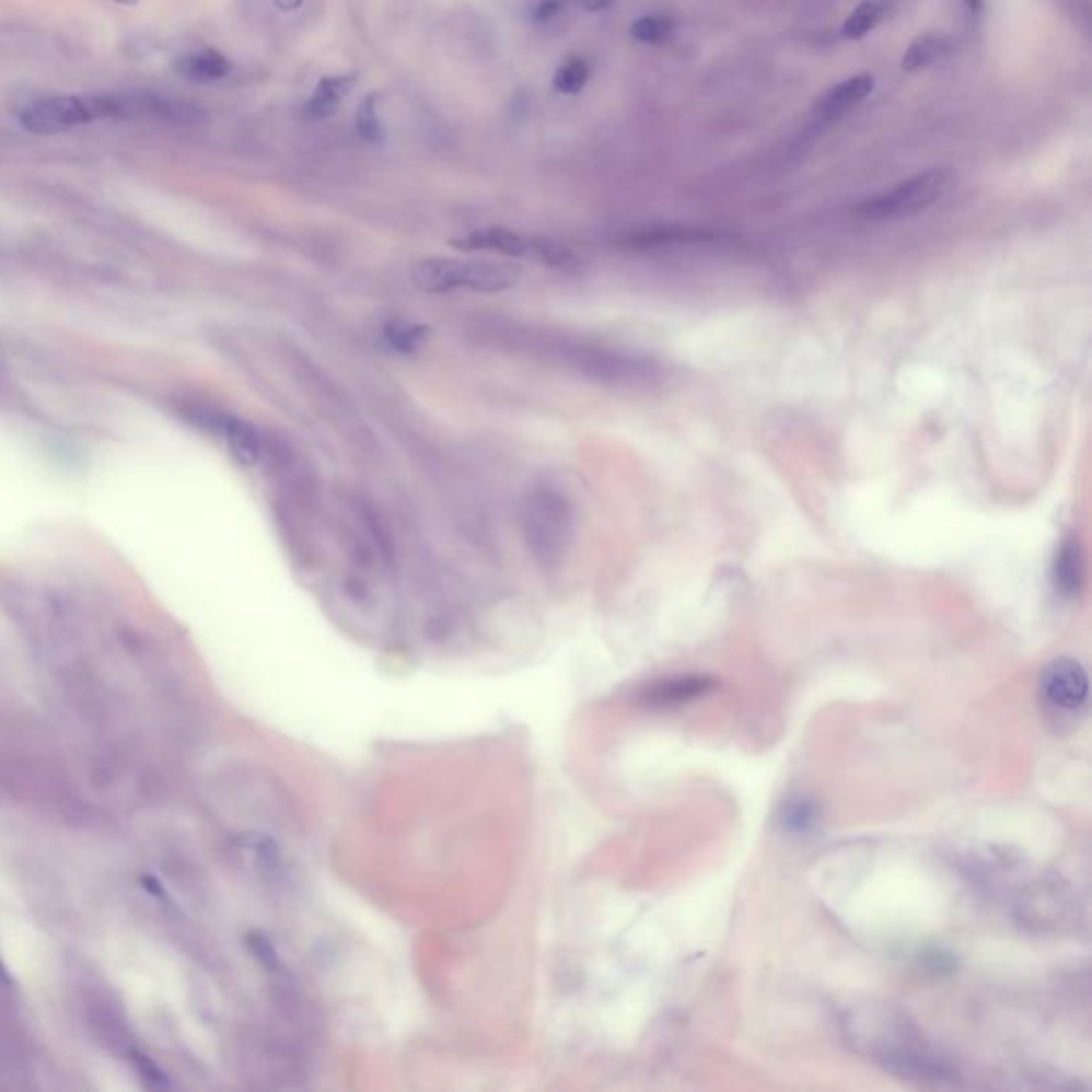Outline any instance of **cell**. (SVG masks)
I'll return each mask as SVG.
<instances>
[{
    "label": "cell",
    "instance_id": "obj_5",
    "mask_svg": "<svg viewBox=\"0 0 1092 1092\" xmlns=\"http://www.w3.org/2000/svg\"><path fill=\"white\" fill-rule=\"evenodd\" d=\"M455 246L469 253L485 251L514 258H536L548 267H559V269H572L577 265V256L566 246L545 237H527L508 229H480L462 240H455Z\"/></svg>",
    "mask_w": 1092,
    "mask_h": 1092
},
{
    "label": "cell",
    "instance_id": "obj_14",
    "mask_svg": "<svg viewBox=\"0 0 1092 1092\" xmlns=\"http://www.w3.org/2000/svg\"><path fill=\"white\" fill-rule=\"evenodd\" d=\"M357 82V75H337V78H325L312 94V98L305 105V114L312 120H325L334 116L339 109V101L350 92L352 84Z\"/></svg>",
    "mask_w": 1092,
    "mask_h": 1092
},
{
    "label": "cell",
    "instance_id": "obj_16",
    "mask_svg": "<svg viewBox=\"0 0 1092 1092\" xmlns=\"http://www.w3.org/2000/svg\"><path fill=\"white\" fill-rule=\"evenodd\" d=\"M673 18L669 15H642L630 26L631 39L647 43V45H658V43L669 42L674 35Z\"/></svg>",
    "mask_w": 1092,
    "mask_h": 1092
},
{
    "label": "cell",
    "instance_id": "obj_26",
    "mask_svg": "<svg viewBox=\"0 0 1092 1092\" xmlns=\"http://www.w3.org/2000/svg\"><path fill=\"white\" fill-rule=\"evenodd\" d=\"M116 2H120V4H137V0H116Z\"/></svg>",
    "mask_w": 1092,
    "mask_h": 1092
},
{
    "label": "cell",
    "instance_id": "obj_4",
    "mask_svg": "<svg viewBox=\"0 0 1092 1092\" xmlns=\"http://www.w3.org/2000/svg\"><path fill=\"white\" fill-rule=\"evenodd\" d=\"M107 120L103 96H45L26 105L20 114V125L33 135H58L71 128Z\"/></svg>",
    "mask_w": 1092,
    "mask_h": 1092
},
{
    "label": "cell",
    "instance_id": "obj_18",
    "mask_svg": "<svg viewBox=\"0 0 1092 1092\" xmlns=\"http://www.w3.org/2000/svg\"><path fill=\"white\" fill-rule=\"evenodd\" d=\"M591 78V67L585 58H572L566 65H561L553 78L555 90L564 94H579Z\"/></svg>",
    "mask_w": 1092,
    "mask_h": 1092
},
{
    "label": "cell",
    "instance_id": "obj_19",
    "mask_svg": "<svg viewBox=\"0 0 1092 1092\" xmlns=\"http://www.w3.org/2000/svg\"><path fill=\"white\" fill-rule=\"evenodd\" d=\"M355 125H357V132L363 141L374 143V146L384 141V128L380 125L379 114H376V96L374 94L365 96L359 103L357 114H355Z\"/></svg>",
    "mask_w": 1092,
    "mask_h": 1092
},
{
    "label": "cell",
    "instance_id": "obj_25",
    "mask_svg": "<svg viewBox=\"0 0 1092 1092\" xmlns=\"http://www.w3.org/2000/svg\"><path fill=\"white\" fill-rule=\"evenodd\" d=\"M0 986H13V979L2 963H0Z\"/></svg>",
    "mask_w": 1092,
    "mask_h": 1092
},
{
    "label": "cell",
    "instance_id": "obj_23",
    "mask_svg": "<svg viewBox=\"0 0 1092 1092\" xmlns=\"http://www.w3.org/2000/svg\"><path fill=\"white\" fill-rule=\"evenodd\" d=\"M274 2H276V7H278L280 11H287V13L297 11V9L303 4V0H274Z\"/></svg>",
    "mask_w": 1092,
    "mask_h": 1092
},
{
    "label": "cell",
    "instance_id": "obj_24",
    "mask_svg": "<svg viewBox=\"0 0 1092 1092\" xmlns=\"http://www.w3.org/2000/svg\"><path fill=\"white\" fill-rule=\"evenodd\" d=\"M965 2L966 7H968V11H971L973 15H979V13H981V9H984V0H965Z\"/></svg>",
    "mask_w": 1092,
    "mask_h": 1092
},
{
    "label": "cell",
    "instance_id": "obj_6",
    "mask_svg": "<svg viewBox=\"0 0 1092 1092\" xmlns=\"http://www.w3.org/2000/svg\"><path fill=\"white\" fill-rule=\"evenodd\" d=\"M1042 692L1058 709H1080L1089 698V676L1080 662L1060 658L1046 666L1042 674Z\"/></svg>",
    "mask_w": 1092,
    "mask_h": 1092
},
{
    "label": "cell",
    "instance_id": "obj_15",
    "mask_svg": "<svg viewBox=\"0 0 1092 1092\" xmlns=\"http://www.w3.org/2000/svg\"><path fill=\"white\" fill-rule=\"evenodd\" d=\"M382 337L397 352H415L427 339V329L408 321H393L384 327Z\"/></svg>",
    "mask_w": 1092,
    "mask_h": 1092
},
{
    "label": "cell",
    "instance_id": "obj_1",
    "mask_svg": "<svg viewBox=\"0 0 1092 1092\" xmlns=\"http://www.w3.org/2000/svg\"><path fill=\"white\" fill-rule=\"evenodd\" d=\"M413 282L425 293H451V291L498 293L510 289L516 282V271L498 263L438 256V258H425L415 265Z\"/></svg>",
    "mask_w": 1092,
    "mask_h": 1092
},
{
    "label": "cell",
    "instance_id": "obj_3",
    "mask_svg": "<svg viewBox=\"0 0 1092 1092\" xmlns=\"http://www.w3.org/2000/svg\"><path fill=\"white\" fill-rule=\"evenodd\" d=\"M952 179L954 175L950 169H928L925 173H918L892 186L885 193L864 199L862 204H858L856 213L873 222L916 216L932 208L937 201H941L943 195L950 190Z\"/></svg>",
    "mask_w": 1092,
    "mask_h": 1092
},
{
    "label": "cell",
    "instance_id": "obj_13",
    "mask_svg": "<svg viewBox=\"0 0 1092 1092\" xmlns=\"http://www.w3.org/2000/svg\"><path fill=\"white\" fill-rule=\"evenodd\" d=\"M894 0H862L843 22V37L845 39H862L869 33H873L883 20L892 13Z\"/></svg>",
    "mask_w": 1092,
    "mask_h": 1092
},
{
    "label": "cell",
    "instance_id": "obj_10",
    "mask_svg": "<svg viewBox=\"0 0 1092 1092\" xmlns=\"http://www.w3.org/2000/svg\"><path fill=\"white\" fill-rule=\"evenodd\" d=\"M875 88V80L867 73L853 75L849 80H843L837 85H833L820 101H817V114L826 118H835L845 114L847 109L856 107L860 101H864Z\"/></svg>",
    "mask_w": 1092,
    "mask_h": 1092
},
{
    "label": "cell",
    "instance_id": "obj_21",
    "mask_svg": "<svg viewBox=\"0 0 1092 1092\" xmlns=\"http://www.w3.org/2000/svg\"><path fill=\"white\" fill-rule=\"evenodd\" d=\"M564 11V0H541L534 9V20L538 22H550L559 18Z\"/></svg>",
    "mask_w": 1092,
    "mask_h": 1092
},
{
    "label": "cell",
    "instance_id": "obj_20",
    "mask_svg": "<svg viewBox=\"0 0 1092 1092\" xmlns=\"http://www.w3.org/2000/svg\"><path fill=\"white\" fill-rule=\"evenodd\" d=\"M128 1060L132 1062L135 1071L139 1073V1078L148 1084V1087H165V1078H163V1071L156 1067V1062L150 1060V1056H146L143 1052L132 1050L128 1052Z\"/></svg>",
    "mask_w": 1092,
    "mask_h": 1092
},
{
    "label": "cell",
    "instance_id": "obj_12",
    "mask_svg": "<svg viewBox=\"0 0 1092 1092\" xmlns=\"http://www.w3.org/2000/svg\"><path fill=\"white\" fill-rule=\"evenodd\" d=\"M952 49H954V43L943 33L918 35L905 49L901 67L907 73L925 71L934 65H941L952 54Z\"/></svg>",
    "mask_w": 1092,
    "mask_h": 1092
},
{
    "label": "cell",
    "instance_id": "obj_2",
    "mask_svg": "<svg viewBox=\"0 0 1092 1092\" xmlns=\"http://www.w3.org/2000/svg\"><path fill=\"white\" fill-rule=\"evenodd\" d=\"M523 534L532 555L543 564H557L570 543L572 512L568 500L550 489H536L523 502Z\"/></svg>",
    "mask_w": 1092,
    "mask_h": 1092
},
{
    "label": "cell",
    "instance_id": "obj_9",
    "mask_svg": "<svg viewBox=\"0 0 1092 1092\" xmlns=\"http://www.w3.org/2000/svg\"><path fill=\"white\" fill-rule=\"evenodd\" d=\"M715 687L713 678L705 676V674H687V676H676V678H669V681H662L658 683L655 687L649 689L647 694V702L651 705H660V707H673V705H683V702H692L696 698H702L707 692H711Z\"/></svg>",
    "mask_w": 1092,
    "mask_h": 1092
},
{
    "label": "cell",
    "instance_id": "obj_22",
    "mask_svg": "<svg viewBox=\"0 0 1092 1092\" xmlns=\"http://www.w3.org/2000/svg\"><path fill=\"white\" fill-rule=\"evenodd\" d=\"M615 0H579V4L589 11V13H600L604 9H608Z\"/></svg>",
    "mask_w": 1092,
    "mask_h": 1092
},
{
    "label": "cell",
    "instance_id": "obj_17",
    "mask_svg": "<svg viewBox=\"0 0 1092 1092\" xmlns=\"http://www.w3.org/2000/svg\"><path fill=\"white\" fill-rule=\"evenodd\" d=\"M817 822V806L811 800L790 799L781 809V826L788 833H806Z\"/></svg>",
    "mask_w": 1092,
    "mask_h": 1092
},
{
    "label": "cell",
    "instance_id": "obj_8",
    "mask_svg": "<svg viewBox=\"0 0 1092 1092\" xmlns=\"http://www.w3.org/2000/svg\"><path fill=\"white\" fill-rule=\"evenodd\" d=\"M231 71H233L231 60L216 49H201V51L186 54V56L175 60V73L193 84L220 82Z\"/></svg>",
    "mask_w": 1092,
    "mask_h": 1092
},
{
    "label": "cell",
    "instance_id": "obj_11",
    "mask_svg": "<svg viewBox=\"0 0 1092 1092\" xmlns=\"http://www.w3.org/2000/svg\"><path fill=\"white\" fill-rule=\"evenodd\" d=\"M218 431L229 444V451L233 457L244 465H254L263 457V440L260 433L254 429L251 422L233 419V417H218L216 419Z\"/></svg>",
    "mask_w": 1092,
    "mask_h": 1092
},
{
    "label": "cell",
    "instance_id": "obj_7",
    "mask_svg": "<svg viewBox=\"0 0 1092 1092\" xmlns=\"http://www.w3.org/2000/svg\"><path fill=\"white\" fill-rule=\"evenodd\" d=\"M1052 585L1062 597H1073L1082 588V550L1076 538H1065L1052 559Z\"/></svg>",
    "mask_w": 1092,
    "mask_h": 1092
}]
</instances>
